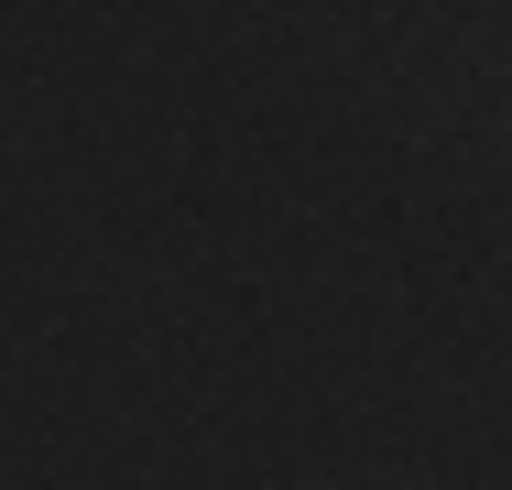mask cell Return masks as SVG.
I'll return each mask as SVG.
<instances>
[]
</instances>
